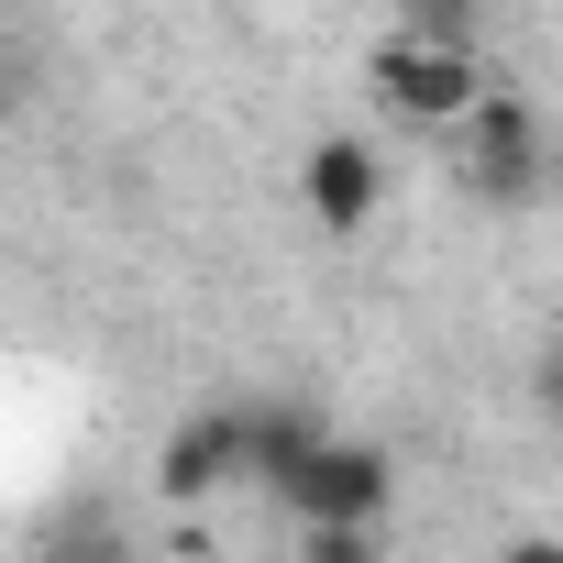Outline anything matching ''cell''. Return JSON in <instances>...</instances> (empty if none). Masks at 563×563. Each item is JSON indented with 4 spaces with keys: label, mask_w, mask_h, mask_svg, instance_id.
Returning <instances> with one entry per match:
<instances>
[{
    "label": "cell",
    "mask_w": 563,
    "mask_h": 563,
    "mask_svg": "<svg viewBox=\"0 0 563 563\" xmlns=\"http://www.w3.org/2000/svg\"><path fill=\"white\" fill-rule=\"evenodd\" d=\"M398 34H420V45H464V56H486V12H475V0H398Z\"/></svg>",
    "instance_id": "obj_7"
},
{
    "label": "cell",
    "mask_w": 563,
    "mask_h": 563,
    "mask_svg": "<svg viewBox=\"0 0 563 563\" xmlns=\"http://www.w3.org/2000/svg\"><path fill=\"white\" fill-rule=\"evenodd\" d=\"M497 563H563V541H508Z\"/></svg>",
    "instance_id": "obj_11"
},
{
    "label": "cell",
    "mask_w": 563,
    "mask_h": 563,
    "mask_svg": "<svg viewBox=\"0 0 563 563\" xmlns=\"http://www.w3.org/2000/svg\"><path fill=\"white\" fill-rule=\"evenodd\" d=\"M376 100L398 111V122H420V133H453L497 78H486V56H464V45H420V34H387L376 45Z\"/></svg>",
    "instance_id": "obj_1"
},
{
    "label": "cell",
    "mask_w": 563,
    "mask_h": 563,
    "mask_svg": "<svg viewBox=\"0 0 563 563\" xmlns=\"http://www.w3.org/2000/svg\"><path fill=\"white\" fill-rule=\"evenodd\" d=\"M442 144L464 155V177H475L486 199H530V188H541V122H530V100H519V89H486Z\"/></svg>",
    "instance_id": "obj_3"
},
{
    "label": "cell",
    "mask_w": 563,
    "mask_h": 563,
    "mask_svg": "<svg viewBox=\"0 0 563 563\" xmlns=\"http://www.w3.org/2000/svg\"><path fill=\"white\" fill-rule=\"evenodd\" d=\"M155 486H166L177 508H199V497L243 486V409H199V420H177V431H166V453H155Z\"/></svg>",
    "instance_id": "obj_5"
},
{
    "label": "cell",
    "mask_w": 563,
    "mask_h": 563,
    "mask_svg": "<svg viewBox=\"0 0 563 563\" xmlns=\"http://www.w3.org/2000/svg\"><path fill=\"white\" fill-rule=\"evenodd\" d=\"M265 508H288L299 530H310V519H387V508H398V464H387V442H343V431H332Z\"/></svg>",
    "instance_id": "obj_2"
},
{
    "label": "cell",
    "mask_w": 563,
    "mask_h": 563,
    "mask_svg": "<svg viewBox=\"0 0 563 563\" xmlns=\"http://www.w3.org/2000/svg\"><path fill=\"white\" fill-rule=\"evenodd\" d=\"M299 563H387V552H376V519H310Z\"/></svg>",
    "instance_id": "obj_8"
},
{
    "label": "cell",
    "mask_w": 563,
    "mask_h": 563,
    "mask_svg": "<svg viewBox=\"0 0 563 563\" xmlns=\"http://www.w3.org/2000/svg\"><path fill=\"white\" fill-rule=\"evenodd\" d=\"M332 431H321V409H299V398H265V409H243V486L254 497H276L310 453H321Z\"/></svg>",
    "instance_id": "obj_6"
},
{
    "label": "cell",
    "mask_w": 563,
    "mask_h": 563,
    "mask_svg": "<svg viewBox=\"0 0 563 563\" xmlns=\"http://www.w3.org/2000/svg\"><path fill=\"white\" fill-rule=\"evenodd\" d=\"M299 199H310V221L321 232H365L376 221V199H387V166H376V144L365 133H321L310 155H299Z\"/></svg>",
    "instance_id": "obj_4"
},
{
    "label": "cell",
    "mask_w": 563,
    "mask_h": 563,
    "mask_svg": "<svg viewBox=\"0 0 563 563\" xmlns=\"http://www.w3.org/2000/svg\"><path fill=\"white\" fill-rule=\"evenodd\" d=\"M45 563H133V552H122V530H111V519H89V530H67Z\"/></svg>",
    "instance_id": "obj_9"
},
{
    "label": "cell",
    "mask_w": 563,
    "mask_h": 563,
    "mask_svg": "<svg viewBox=\"0 0 563 563\" xmlns=\"http://www.w3.org/2000/svg\"><path fill=\"white\" fill-rule=\"evenodd\" d=\"M530 420L563 431V343H541V365H530Z\"/></svg>",
    "instance_id": "obj_10"
}]
</instances>
